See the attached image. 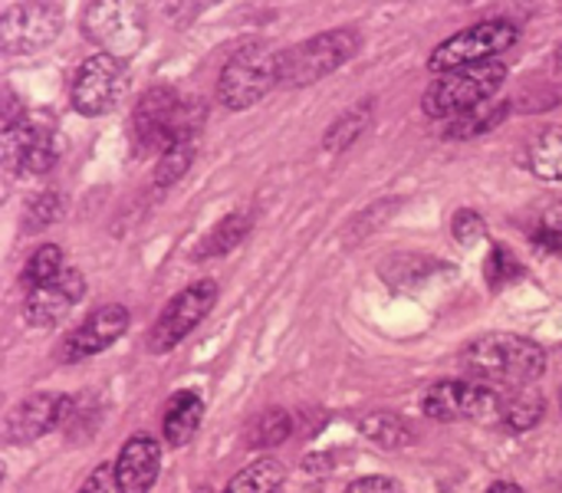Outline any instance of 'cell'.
<instances>
[{"label": "cell", "mask_w": 562, "mask_h": 493, "mask_svg": "<svg viewBox=\"0 0 562 493\" xmlns=\"http://www.w3.org/2000/svg\"><path fill=\"white\" fill-rule=\"evenodd\" d=\"M474 382L484 385H507V389H530L547 372V352L533 339L494 333L471 343L461 356Z\"/></svg>", "instance_id": "1"}, {"label": "cell", "mask_w": 562, "mask_h": 493, "mask_svg": "<svg viewBox=\"0 0 562 493\" xmlns=\"http://www.w3.org/2000/svg\"><path fill=\"white\" fill-rule=\"evenodd\" d=\"M504 82H507V66L501 59L464 66V69L445 72L438 82H431V89L422 99V109L431 119H458L471 109L487 105Z\"/></svg>", "instance_id": "2"}, {"label": "cell", "mask_w": 562, "mask_h": 493, "mask_svg": "<svg viewBox=\"0 0 562 493\" xmlns=\"http://www.w3.org/2000/svg\"><path fill=\"white\" fill-rule=\"evenodd\" d=\"M273 86H280V53L267 43H247L224 63L217 99L227 109L240 112L257 105Z\"/></svg>", "instance_id": "3"}, {"label": "cell", "mask_w": 562, "mask_h": 493, "mask_svg": "<svg viewBox=\"0 0 562 493\" xmlns=\"http://www.w3.org/2000/svg\"><path fill=\"white\" fill-rule=\"evenodd\" d=\"M362 36L356 30H326L313 40L296 43L293 49L280 53V86L300 89L313 86L323 76L336 72L342 63H349L359 49Z\"/></svg>", "instance_id": "4"}, {"label": "cell", "mask_w": 562, "mask_h": 493, "mask_svg": "<svg viewBox=\"0 0 562 493\" xmlns=\"http://www.w3.org/2000/svg\"><path fill=\"white\" fill-rule=\"evenodd\" d=\"M517 40H520L517 23H510V20H481V23L448 36L441 46H435L428 66H431V72L445 76V72H454V69H464V66L491 63L494 56L507 53Z\"/></svg>", "instance_id": "5"}, {"label": "cell", "mask_w": 562, "mask_h": 493, "mask_svg": "<svg viewBox=\"0 0 562 493\" xmlns=\"http://www.w3.org/2000/svg\"><path fill=\"white\" fill-rule=\"evenodd\" d=\"M507 395L484 382H438L425 395V415L435 422H477V425H504Z\"/></svg>", "instance_id": "6"}, {"label": "cell", "mask_w": 562, "mask_h": 493, "mask_svg": "<svg viewBox=\"0 0 562 493\" xmlns=\"http://www.w3.org/2000/svg\"><path fill=\"white\" fill-rule=\"evenodd\" d=\"M214 303H217L214 280H198L188 290H181L148 329V352H171L184 336H191L201 326V320H207Z\"/></svg>", "instance_id": "7"}, {"label": "cell", "mask_w": 562, "mask_h": 493, "mask_svg": "<svg viewBox=\"0 0 562 493\" xmlns=\"http://www.w3.org/2000/svg\"><path fill=\"white\" fill-rule=\"evenodd\" d=\"M3 158H7V168H13L20 175L49 171L59 158L53 119L43 112H26L13 128L3 132Z\"/></svg>", "instance_id": "8"}, {"label": "cell", "mask_w": 562, "mask_h": 493, "mask_svg": "<svg viewBox=\"0 0 562 493\" xmlns=\"http://www.w3.org/2000/svg\"><path fill=\"white\" fill-rule=\"evenodd\" d=\"M125 89V63L115 53L89 56L72 76V105L82 115H105Z\"/></svg>", "instance_id": "9"}, {"label": "cell", "mask_w": 562, "mask_h": 493, "mask_svg": "<svg viewBox=\"0 0 562 493\" xmlns=\"http://www.w3.org/2000/svg\"><path fill=\"white\" fill-rule=\"evenodd\" d=\"M63 26V10L53 3H10L0 16V46L7 56L33 53L56 40Z\"/></svg>", "instance_id": "10"}, {"label": "cell", "mask_w": 562, "mask_h": 493, "mask_svg": "<svg viewBox=\"0 0 562 493\" xmlns=\"http://www.w3.org/2000/svg\"><path fill=\"white\" fill-rule=\"evenodd\" d=\"M86 296V277L76 270V267H66L56 280L36 287V290H26V300H23V316L33 329H49L56 326L59 320L69 316V310Z\"/></svg>", "instance_id": "11"}, {"label": "cell", "mask_w": 562, "mask_h": 493, "mask_svg": "<svg viewBox=\"0 0 562 493\" xmlns=\"http://www.w3.org/2000/svg\"><path fill=\"white\" fill-rule=\"evenodd\" d=\"M181 105L184 99L171 89V86H155L148 89L135 112H132V125H135V135L142 145H168L175 128H178V119H181Z\"/></svg>", "instance_id": "12"}, {"label": "cell", "mask_w": 562, "mask_h": 493, "mask_svg": "<svg viewBox=\"0 0 562 493\" xmlns=\"http://www.w3.org/2000/svg\"><path fill=\"white\" fill-rule=\"evenodd\" d=\"M69 408L66 395H53V392H36L30 399H23L20 405H13L10 418H7V441L10 445H30L43 435H49L63 415Z\"/></svg>", "instance_id": "13"}, {"label": "cell", "mask_w": 562, "mask_h": 493, "mask_svg": "<svg viewBox=\"0 0 562 493\" xmlns=\"http://www.w3.org/2000/svg\"><path fill=\"white\" fill-rule=\"evenodd\" d=\"M128 320H132L128 310L119 306V303L95 310V313L66 339V352H63L66 362H79V359H89V356L109 349V346L128 329Z\"/></svg>", "instance_id": "14"}, {"label": "cell", "mask_w": 562, "mask_h": 493, "mask_svg": "<svg viewBox=\"0 0 562 493\" xmlns=\"http://www.w3.org/2000/svg\"><path fill=\"white\" fill-rule=\"evenodd\" d=\"M161 471V448L148 435H135L122 445L115 461V491L148 493Z\"/></svg>", "instance_id": "15"}, {"label": "cell", "mask_w": 562, "mask_h": 493, "mask_svg": "<svg viewBox=\"0 0 562 493\" xmlns=\"http://www.w3.org/2000/svg\"><path fill=\"white\" fill-rule=\"evenodd\" d=\"M204 418V399L198 392H178L171 395V402L165 405V418H161V432L168 438L171 448L188 445Z\"/></svg>", "instance_id": "16"}, {"label": "cell", "mask_w": 562, "mask_h": 493, "mask_svg": "<svg viewBox=\"0 0 562 493\" xmlns=\"http://www.w3.org/2000/svg\"><path fill=\"white\" fill-rule=\"evenodd\" d=\"M286 484V468L273 458H260L254 464H247L224 493H280Z\"/></svg>", "instance_id": "17"}, {"label": "cell", "mask_w": 562, "mask_h": 493, "mask_svg": "<svg viewBox=\"0 0 562 493\" xmlns=\"http://www.w3.org/2000/svg\"><path fill=\"white\" fill-rule=\"evenodd\" d=\"M254 227V217L250 214H227L194 250V260H211V257H224L231 254Z\"/></svg>", "instance_id": "18"}, {"label": "cell", "mask_w": 562, "mask_h": 493, "mask_svg": "<svg viewBox=\"0 0 562 493\" xmlns=\"http://www.w3.org/2000/svg\"><path fill=\"white\" fill-rule=\"evenodd\" d=\"M527 165L543 181H562V128H547L530 142Z\"/></svg>", "instance_id": "19"}, {"label": "cell", "mask_w": 562, "mask_h": 493, "mask_svg": "<svg viewBox=\"0 0 562 493\" xmlns=\"http://www.w3.org/2000/svg\"><path fill=\"white\" fill-rule=\"evenodd\" d=\"M198 152V135H178L161 148V158L155 165V184L158 188H171L175 181H181V175L191 168Z\"/></svg>", "instance_id": "20"}, {"label": "cell", "mask_w": 562, "mask_h": 493, "mask_svg": "<svg viewBox=\"0 0 562 493\" xmlns=\"http://www.w3.org/2000/svg\"><path fill=\"white\" fill-rule=\"evenodd\" d=\"M547 412L543 395H537L533 389H517L514 395H507V408H504V425L510 432H530L540 425Z\"/></svg>", "instance_id": "21"}, {"label": "cell", "mask_w": 562, "mask_h": 493, "mask_svg": "<svg viewBox=\"0 0 562 493\" xmlns=\"http://www.w3.org/2000/svg\"><path fill=\"white\" fill-rule=\"evenodd\" d=\"M507 102H501V105H481V109H471V112H464V115H458V119H451L448 122V138H474V135H484V132H491L494 125H501L504 119H507Z\"/></svg>", "instance_id": "22"}, {"label": "cell", "mask_w": 562, "mask_h": 493, "mask_svg": "<svg viewBox=\"0 0 562 493\" xmlns=\"http://www.w3.org/2000/svg\"><path fill=\"white\" fill-rule=\"evenodd\" d=\"M63 270H66L63 267V250L56 244H43V247H36L30 254V260L23 267V283H26V290H36V287L56 280Z\"/></svg>", "instance_id": "23"}, {"label": "cell", "mask_w": 562, "mask_h": 493, "mask_svg": "<svg viewBox=\"0 0 562 493\" xmlns=\"http://www.w3.org/2000/svg\"><path fill=\"white\" fill-rule=\"evenodd\" d=\"M369 125V105H352L349 112H342L333 125H329V132H326V148L329 152H336V148H346L349 142H356L359 135H362V128Z\"/></svg>", "instance_id": "24"}, {"label": "cell", "mask_w": 562, "mask_h": 493, "mask_svg": "<svg viewBox=\"0 0 562 493\" xmlns=\"http://www.w3.org/2000/svg\"><path fill=\"white\" fill-rule=\"evenodd\" d=\"M362 432H366L372 441H379L382 448H392V451L412 445L408 425H405L402 418H395V415H372L369 422H362Z\"/></svg>", "instance_id": "25"}, {"label": "cell", "mask_w": 562, "mask_h": 493, "mask_svg": "<svg viewBox=\"0 0 562 493\" xmlns=\"http://www.w3.org/2000/svg\"><path fill=\"white\" fill-rule=\"evenodd\" d=\"M63 214V198L56 191H43L30 208H26V217H23V231L26 234H36L49 224H56Z\"/></svg>", "instance_id": "26"}, {"label": "cell", "mask_w": 562, "mask_h": 493, "mask_svg": "<svg viewBox=\"0 0 562 493\" xmlns=\"http://www.w3.org/2000/svg\"><path fill=\"white\" fill-rule=\"evenodd\" d=\"M286 435H290V415H286V412H267V415L254 425L250 445L273 448V445H280Z\"/></svg>", "instance_id": "27"}, {"label": "cell", "mask_w": 562, "mask_h": 493, "mask_svg": "<svg viewBox=\"0 0 562 493\" xmlns=\"http://www.w3.org/2000/svg\"><path fill=\"white\" fill-rule=\"evenodd\" d=\"M524 270H520V264L514 260V254L507 250V247H494L491 250V260H487V280H491V287H504L507 280H517Z\"/></svg>", "instance_id": "28"}, {"label": "cell", "mask_w": 562, "mask_h": 493, "mask_svg": "<svg viewBox=\"0 0 562 493\" xmlns=\"http://www.w3.org/2000/svg\"><path fill=\"white\" fill-rule=\"evenodd\" d=\"M451 231H454V237L464 244V247H471V244H477V240H484V234H487V224H484V217L477 214V211H458L454 214V224H451Z\"/></svg>", "instance_id": "29"}, {"label": "cell", "mask_w": 562, "mask_h": 493, "mask_svg": "<svg viewBox=\"0 0 562 493\" xmlns=\"http://www.w3.org/2000/svg\"><path fill=\"white\" fill-rule=\"evenodd\" d=\"M346 493H405V491H402V484H398V481L382 478V474H372V478H359V481H352Z\"/></svg>", "instance_id": "30"}, {"label": "cell", "mask_w": 562, "mask_h": 493, "mask_svg": "<svg viewBox=\"0 0 562 493\" xmlns=\"http://www.w3.org/2000/svg\"><path fill=\"white\" fill-rule=\"evenodd\" d=\"M112 488H115V468L102 464V468H95V471H92V478L82 484V491L79 493H109Z\"/></svg>", "instance_id": "31"}, {"label": "cell", "mask_w": 562, "mask_h": 493, "mask_svg": "<svg viewBox=\"0 0 562 493\" xmlns=\"http://www.w3.org/2000/svg\"><path fill=\"white\" fill-rule=\"evenodd\" d=\"M487 493H527L524 488H517V484H510V481H497V484H491V491Z\"/></svg>", "instance_id": "32"}, {"label": "cell", "mask_w": 562, "mask_h": 493, "mask_svg": "<svg viewBox=\"0 0 562 493\" xmlns=\"http://www.w3.org/2000/svg\"><path fill=\"white\" fill-rule=\"evenodd\" d=\"M557 63H560V69H562V46L557 49Z\"/></svg>", "instance_id": "33"}, {"label": "cell", "mask_w": 562, "mask_h": 493, "mask_svg": "<svg viewBox=\"0 0 562 493\" xmlns=\"http://www.w3.org/2000/svg\"><path fill=\"white\" fill-rule=\"evenodd\" d=\"M560 405H562V392H560Z\"/></svg>", "instance_id": "34"}, {"label": "cell", "mask_w": 562, "mask_h": 493, "mask_svg": "<svg viewBox=\"0 0 562 493\" xmlns=\"http://www.w3.org/2000/svg\"><path fill=\"white\" fill-rule=\"evenodd\" d=\"M201 493H204V491H201ZM207 493H211V491H207Z\"/></svg>", "instance_id": "35"}]
</instances>
